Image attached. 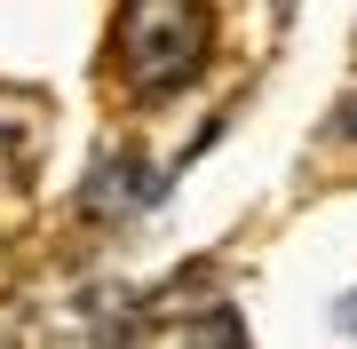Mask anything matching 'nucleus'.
<instances>
[{
	"instance_id": "7ed1b4c3",
	"label": "nucleus",
	"mask_w": 357,
	"mask_h": 349,
	"mask_svg": "<svg viewBox=\"0 0 357 349\" xmlns=\"http://www.w3.org/2000/svg\"><path fill=\"white\" fill-rule=\"evenodd\" d=\"M333 127H342V143H357V95L342 104V119H333Z\"/></svg>"
},
{
	"instance_id": "f257e3e1",
	"label": "nucleus",
	"mask_w": 357,
	"mask_h": 349,
	"mask_svg": "<svg viewBox=\"0 0 357 349\" xmlns=\"http://www.w3.org/2000/svg\"><path fill=\"white\" fill-rule=\"evenodd\" d=\"M206 48H215V0H119L112 16V72L143 104L191 88L206 72Z\"/></svg>"
},
{
	"instance_id": "f03ea898",
	"label": "nucleus",
	"mask_w": 357,
	"mask_h": 349,
	"mask_svg": "<svg viewBox=\"0 0 357 349\" xmlns=\"http://www.w3.org/2000/svg\"><path fill=\"white\" fill-rule=\"evenodd\" d=\"M135 334H151V341H238V318H230L215 278H175L167 294H151Z\"/></svg>"
}]
</instances>
